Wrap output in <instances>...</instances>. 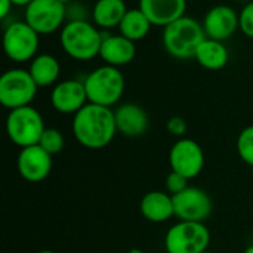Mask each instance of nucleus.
Here are the masks:
<instances>
[{
    "instance_id": "obj_2",
    "label": "nucleus",
    "mask_w": 253,
    "mask_h": 253,
    "mask_svg": "<svg viewBox=\"0 0 253 253\" xmlns=\"http://www.w3.org/2000/svg\"><path fill=\"white\" fill-rule=\"evenodd\" d=\"M104 31L92 21H67L59 30V43L71 59L87 62L99 56Z\"/></svg>"
},
{
    "instance_id": "obj_28",
    "label": "nucleus",
    "mask_w": 253,
    "mask_h": 253,
    "mask_svg": "<svg viewBox=\"0 0 253 253\" xmlns=\"http://www.w3.org/2000/svg\"><path fill=\"white\" fill-rule=\"evenodd\" d=\"M166 129H168V132H169L170 135L178 136V138H182V136L187 133L188 126H187V122H185L182 117L175 116V117H170V119L168 120Z\"/></svg>"
},
{
    "instance_id": "obj_9",
    "label": "nucleus",
    "mask_w": 253,
    "mask_h": 253,
    "mask_svg": "<svg viewBox=\"0 0 253 253\" xmlns=\"http://www.w3.org/2000/svg\"><path fill=\"white\" fill-rule=\"evenodd\" d=\"M24 21L40 36L52 34L67 22L65 4L61 0H33L24 10Z\"/></svg>"
},
{
    "instance_id": "obj_13",
    "label": "nucleus",
    "mask_w": 253,
    "mask_h": 253,
    "mask_svg": "<svg viewBox=\"0 0 253 253\" xmlns=\"http://www.w3.org/2000/svg\"><path fill=\"white\" fill-rule=\"evenodd\" d=\"M83 80L67 79L58 82L50 92V104L61 114H76L87 104Z\"/></svg>"
},
{
    "instance_id": "obj_15",
    "label": "nucleus",
    "mask_w": 253,
    "mask_h": 253,
    "mask_svg": "<svg viewBox=\"0 0 253 253\" xmlns=\"http://www.w3.org/2000/svg\"><path fill=\"white\" fill-rule=\"evenodd\" d=\"M136 56V46L135 42L126 39L122 34H111L104 33L99 58L104 64L111 67H125L130 64Z\"/></svg>"
},
{
    "instance_id": "obj_20",
    "label": "nucleus",
    "mask_w": 253,
    "mask_h": 253,
    "mask_svg": "<svg viewBox=\"0 0 253 253\" xmlns=\"http://www.w3.org/2000/svg\"><path fill=\"white\" fill-rule=\"evenodd\" d=\"M194 59L203 68L211 70V71H218V70H222L228 64L230 52H228V47L224 44V42L206 37L197 47Z\"/></svg>"
},
{
    "instance_id": "obj_17",
    "label": "nucleus",
    "mask_w": 253,
    "mask_h": 253,
    "mask_svg": "<svg viewBox=\"0 0 253 253\" xmlns=\"http://www.w3.org/2000/svg\"><path fill=\"white\" fill-rule=\"evenodd\" d=\"M138 7L147 15L153 27H168L185 16L187 0H139Z\"/></svg>"
},
{
    "instance_id": "obj_3",
    "label": "nucleus",
    "mask_w": 253,
    "mask_h": 253,
    "mask_svg": "<svg viewBox=\"0 0 253 253\" xmlns=\"http://www.w3.org/2000/svg\"><path fill=\"white\" fill-rule=\"evenodd\" d=\"M206 39L203 25L193 16H182L163 28L162 43L165 50L176 59H194L197 47Z\"/></svg>"
},
{
    "instance_id": "obj_30",
    "label": "nucleus",
    "mask_w": 253,
    "mask_h": 253,
    "mask_svg": "<svg viewBox=\"0 0 253 253\" xmlns=\"http://www.w3.org/2000/svg\"><path fill=\"white\" fill-rule=\"evenodd\" d=\"M13 3V6H18V7H27L33 0H10Z\"/></svg>"
},
{
    "instance_id": "obj_24",
    "label": "nucleus",
    "mask_w": 253,
    "mask_h": 253,
    "mask_svg": "<svg viewBox=\"0 0 253 253\" xmlns=\"http://www.w3.org/2000/svg\"><path fill=\"white\" fill-rule=\"evenodd\" d=\"M237 153L246 165L253 168V125L240 132L237 138Z\"/></svg>"
},
{
    "instance_id": "obj_23",
    "label": "nucleus",
    "mask_w": 253,
    "mask_h": 253,
    "mask_svg": "<svg viewBox=\"0 0 253 253\" xmlns=\"http://www.w3.org/2000/svg\"><path fill=\"white\" fill-rule=\"evenodd\" d=\"M64 144H65V141H64L62 133L55 127H46L42 138H40V141H39V145L43 150H46L50 156L58 154L59 151H62Z\"/></svg>"
},
{
    "instance_id": "obj_29",
    "label": "nucleus",
    "mask_w": 253,
    "mask_h": 253,
    "mask_svg": "<svg viewBox=\"0 0 253 253\" xmlns=\"http://www.w3.org/2000/svg\"><path fill=\"white\" fill-rule=\"evenodd\" d=\"M13 3L10 0H0V19L4 21L10 13H12V9H13Z\"/></svg>"
},
{
    "instance_id": "obj_18",
    "label": "nucleus",
    "mask_w": 253,
    "mask_h": 253,
    "mask_svg": "<svg viewBox=\"0 0 253 253\" xmlns=\"http://www.w3.org/2000/svg\"><path fill=\"white\" fill-rule=\"evenodd\" d=\"M142 216L154 224H162L169 221L175 215L173 199L165 191H150L147 193L139 205Z\"/></svg>"
},
{
    "instance_id": "obj_36",
    "label": "nucleus",
    "mask_w": 253,
    "mask_h": 253,
    "mask_svg": "<svg viewBox=\"0 0 253 253\" xmlns=\"http://www.w3.org/2000/svg\"><path fill=\"white\" fill-rule=\"evenodd\" d=\"M252 173H253V168H252Z\"/></svg>"
},
{
    "instance_id": "obj_34",
    "label": "nucleus",
    "mask_w": 253,
    "mask_h": 253,
    "mask_svg": "<svg viewBox=\"0 0 253 253\" xmlns=\"http://www.w3.org/2000/svg\"><path fill=\"white\" fill-rule=\"evenodd\" d=\"M37 253H55V252H52V251H40V252H37Z\"/></svg>"
},
{
    "instance_id": "obj_25",
    "label": "nucleus",
    "mask_w": 253,
    "mask_h": 253,
    "mask_svg": "<svg viewBox=\"0 0 253 253\" xmlns=\"http://www.w3.org/2000/svg\"><path fill=\"white\" fill-rule=\"evenodd\" d=\"M239 30L249 39H253V0L246 3L239 12Z\"/></svg>"
},
{
    "instance_id": "obj_19",
    "label": "nucleus",
    "mask_w": 253,
    "mask_h": 253,
    "mask_svg": "<svg viewBox=\"0 0 253 253\" xmlns=\"http://www.w3.org/2000/svg\"><path fill=\"white\" fill-rule=\"evenodd\" d=\"M127 9L125 0H96L90 9V19L101 30L119 28Z\"/></svg>"
},
{
    "instance_id": "obj_8",
    "label": "nucleus",
    "mask_w": 253,
    "mask_h": 253,
    "mask_svg": "<svg viewBox=\"0 0 253 253\" xmlns=\"http://www.w3.org/2000/svg\"><path fill=\"white\" fill-rule=\"evenodd\" d=\"M211 242L209 230L203 222L179 221L172 225L165 237L168 253H202Z\"/></svg>"
},
{
    "instance_id": "obj_26",
    "label": "nucleus",
    "mask_w": 253,
    "mask_h": 253,
    "mask_svg": "<svg viewBox=\"0 0 253 253\" xmlns=\"http://www.w3.org/2000/svg\"><path fill=\"white\" fill-rule=\"evenodd\" d=\"M65 12H67V21H92L90 19L92 13L80 1L73 0L71 3H68L65 6Z\"/></svg>"
},
{
    "instance_id": "obj_33",
    "label": "nucleus",
    "mask_w": 253,
    "mask_h": 253,
    "mask_svg": "<svg viewBox=\"0 0 253 253\" xmlns=\"http://www.w3.org/2000/svg\"><path fill=\"white\" fill-rule=\"evenodd\" d=\"M61 1H62V3H64L65 6H67V4H68V3H71L73 0H61Z\"/></svg>"
},
{
    "instance_id": "obj_22",
    "label": "nucleus",
    "mask_w": 253,
    "mask_h": 253,
    "mask_svg": "<svg viewBox=\"0 0 253 253\" xmlns=\"http://www.w3.org/2000/svg\"><path fill=\"white\" fill-rule=\"evenodd\" d=\"M151 27L153 24L144 12L139 7H132L127 9L126 15L123 16L119 25V34L136 43L148 36Z\"/></svg>"
},
{
    "instance_id": "obj_4",
    "label": "nucleus",
    "mask_w": 253,
    "mask_h": 253,
    "mask_svg": "<svg viewBox=\"0 0 253 253\" xmlns=\"http://www.w3.org/2000/svg\"><path fill=\"white\" fill-rule=\"evenodd\" d=\"M87 101L102 107H114L125 93L126 82L120 68L111 65H101L90 71L84 80Z\"/></svg>"
},
{
    "instance_id": "obj_10",
    "label": "nucleus",
    "mask_w": 253,
    "mask_h": 253,
    "mask_svg": "<svg viewBox=\"0 0 253 253\" xmlns=\"http://www.w3.org/2000/svg\"><path fill=\"white\" fill-rule=\"evenodd\" d=\"M170 169L188 179L199 176L205 168V153L199 142L190 138H179L169 151Z\"/></svg>"
},
{
    "instance_id": "obj_5",
    "label": "nucleus",
    "mask_w": 253,
    "mask_h": 253,
    "mask_svg": "<svg viewBox=\"0 0 253 253\" xmlns=\"http://www.w3.org/2000/svg\"><path fill=\"white\" fill-rule=\"evenodd\" d=\"M39 47L40 34L25 21H13L4 27L3 50L12 62H31L39 55Z\"/></svg>"
},
{
    "instance_id": "obj_32",
    "label": "nucleus",
    "mask_w": 253,
    "mask_h": 253,
    "mask_svg": "<svg viewBox=\"0 0 253 253\" xmlns=\"http://www.w3.org/2000/svg\"><path fill=\"white\" fill-rule=\"evenodd\" d=\"M243 253H253V243L252 245H251V246H249V248H248V249H246V251H245V252Z\"/></svg>"
},
{
    "instance_id": "obj_12",
    "label": "nucleus",
    "mask_w": 253,
    "mask_h": 253,
    "mask_svg": "<svg viewBox=\"0 0 253 253\" xmlns=\"http://www.w3.org/2000/svg\"><path fill=\"white\" fill-rule=\"evenodd\" d=\"M202 25L208 39L225 42L239 30V12L233 6L216 4L206 12Z\"/></svg>"
},
{
    "instance_id": "obj_16",
    "label": "nucleus",
    "mask_w": 253,
    "mask_h": 253,
    "mask_svg": "<svg viewBox=\"0 0 253 253\" xmlns=\"http://www.w3.org/2000/svg\"><path fill=\"white\" fill-rule=\"evenodd\" d=\"M114 117L117 132L126 138L142 136L150 125L147 111L135 102H126L119 105L114 110Z\"/></svg>"
},
{
    "instance_id": "obj_21",
    "label": "nucleus",
    "mask_w": 253,
    "mask_h": 253,
    "mask_svg": "<svg viewBox=\"0 0 253 253\" xmlns=\"http://www.w3.org/2000/svg\"><path fill=\"white\" fill-rule=\"evenodd\" d=\"M28 73L39 87L55 86L61 76V64L55 55L39 53L30 62Z\"/></svg>"
},
{
    "instance_id": "obj_31",
    "label": "nucleus",
    "mask_w": 253,
    "mask_h": 253,
    "mask_svg": "<svg viewBox=\"0 0 253 253\" xmlns=\"http://www.w3.org/2000/svg\"><path fill=\"white\" fill-rule=\"evenodd\" d=\"M127 253H144L141 249H138V248H133V249H130Z\"/></svg>"
},
{
    "instance_id": "obj_14",
    "label": "nucleus",
    "mask_w": 253,
    "mask_h": 253,
    "mask_svg": "<svg viewBox=\"0 0 253 253\" xmlns=\"http://www.w3.org/2000/svg\"><path fill=\"white\" fill-rule=\"evenodd\" d=\"M16 169L25 181L42 182L52 170V156L39 144L21 148L16 159Z\"/></svg>"
},
{
    "instance_id": "obj_6",
    "label": "nucleus",
    "mask_w": 253,
    "mask_h": 253,
    "mask_svg": "<svg viewBox=\"0 0 253 253\" xmlns=\"http://www.w3.org/2000/svg\"><path fill=\"white\" fill-rule=\"evenodd\" d=\"M46 126L42 114L31 105L10 110L6 119V132L9 139L21 147L37 145Z\"/></svg>"
},
{
    "instance_id": "obj_35",
    "label": "nucleus",
    "mask_w": 253,
    "mask_h": 253,
    "mask_svg": "<svg viewBox=\"0 0 253 253\" xmlns=\"http://www.w3.org/2000/svg\"><path fill=\"white\" fill-rule=\"evenodd\" d=\"M202 253H212V252H208V251H205V252H202Z\"/></svg>"
},
{
    "instance_id": "obj_7",
    "label": "nucleus",
    "mask_w": 253,
    "mask_h": 253,
    "mask_svg": "<svg viewBox=\"0 0 253 253\" xmlns=\"http://www.w3.org/2000/svg\"><path fill=\"white\" fill-rule=\"evenodd\" d=\"M37 89L28 70L10 68L0 77V102L7 110L27 107L36 98Z\"/></svg>"
},
{
    "instance_id": "obj_1",
    "label": "nucleus",
    "mask_w": 253,
    "mask_h": 253,
    "mask_svg": "<svg viewBox=\"0 0 253 253\" xmlns=\"http://www.w3.org/2000/svg\"><path fill=\"white\" fill-rule=\"evenodd\" d=\"M71 129L80 145L89 150H101L107 147L117 133L114 110L87 102L73 116Z\"/></svg>"
},
{
    "instance_id": "obj_27",
    "label": "nucleus",
    "mask_w": 253,
    "mask_h": 253,
    "mask_svg": "<svg viewBox=\"0 0 253 253\" xmlns=\"http://www.w3.org/2000/svg\"><path fill=\"white\" fill-rule=\"evenodd\" d=\"M188 178H185L184 175L181 173H176V172H170L168 176H166V190L175 196V194H179L181 191H184L185 188H188Z\"/></svg>"
},
{
    "instance_id": "obj_11",
    "label": "nucleus",
    "mask_w": 253,
    "mask_h": 253,
    "mask_svg": "<svg viewBox=\"0 0 253 253\" xmlns=\"http://www.w3.org/2000/svg\"><path fill=\"white\" fill-rule=\"evenodd\" d=\"M175 216L179 221L205 222L213 211V202L209 194L197 187H188L179 194L172 196Z\"/></svg>"
}]
</instances>
